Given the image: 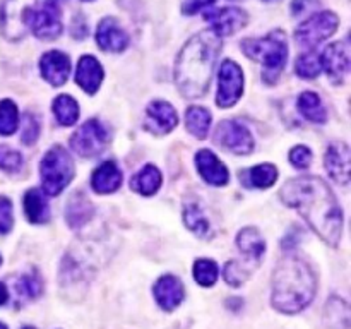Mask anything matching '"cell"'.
<instances>
[{"mask_svg": "<svg viewBox=\"0 0 351 329\" xmlns=\"http://www.w3.org/2000/svg\"><path fill=\"white\" fill-rule=\"evenodd\" d=\"M281 199L295 208L315 233L329 245H336L341 239L343 212L335 194L322 178H291L281 188Z\"/></svg>", "mask_w": 351, "mask_h": 329, "instance_id": "1", "label": "cell"}, {"mask_svg": "<svg viewBox=\"0 0 351 329\" xmlns=\"http://www.w3.org/2000/svg\"><path fill=\"white\" fill-rule=\"evenodd\" d=\"M221 50V36L206 29L185 43L175 60V84L184 98L195 99L208 93L216 58Z\"/></svg>", "mask_w": 351, "mask_h": 329, "instance_id": "2", "label": "cell"}, {"mask_svg": "<svg viewBox=\"0 0 351 329\" xmlns=\"http://www.w3.org/2000/svg\"><path fill=\"white\" fill-rule=\"evenodd\" d=\"M317 291V278L311 264L297 256H287L278 263L273 274L271 302L283 314H298L312 304Z\"/></svg>", "mask_w": 351, "mask_h": 329, "instance_id": "3", "label": "cell"}, {"mask_svg": "<svg viewBox=\"0 0 351 329\" xmlns=\"http://www.w3.org/2000/svg\"><path fill=\"white\" fill-rule=\"evenodd\" d=\"M242 51L249 58L264 65L263 79L267 84H274L287 65V34L280 29H274L263 38H247L242 41Z\"/></svg>", "mask_w": 351, "mask_h": 329, "instance_id": "4", "label": "cell"}, {"mask_svg": "<svg viewBox=\"0 0 351 329\" xmlns=\"http://www.w3.org/2000/svg\"><path fill=\"white\" fill-rule=\"evenodd\" d=\"M40 173L45 194L51 197L58 195L74 178V163L71 154L62 146H53L41 160Z\"/></svg>", "mask_w": 351, "mask_h": 329, "instance_id": "5", "label": "cell"}, {"mask_svg": "<svg viewBox=\"0 0 351 329\" xmlns=\"http://www.w3.org/2000/svg\"><path fill=\"white\" fill-rule=\"evenodd\" d=\"M38 0H0V31L10 41H19L26 34L31 14Z\"/></svg>", "mask_w": 351, "mask_h": 329, "instance_id": "6", "label": "cell"}, {"mask_svg": "<svg viewBox=\"0 0 351 329\" xmlns=\"http://www.w3.org/2000/svg\"><path fill=\"white\" fill-rule=\"evenodd\" d=\"M110 139L108 129L98 119L82 123L71 137V147L82 158L99 156Z\"/></svg>", "mask_w": 351, "mask_h": 329, "instance_id": "7", "label": "cell"}, {"mask_svg": "<svg viewBox=\"0 0 351 329\" xmlns=\"http://www.w3.org/2000/svg\"><path fill=\"white\" fill-rule=\"evenodd\" d=\"M339 19L336 14L324 10V12H317L307 21L300 24L295 31V40L302 45V47H317L324 40L335 34L338 29Z\"/></svg>", "mask_w": 351, "mask_h": 329, "instance_id": "8", "label": "cell"}, {"mask_svg": "<svg viewBox=\"0 0 351 329\" xmlns=\"http://www.w3.org/2000/svg\"><path fill=\"white\" fill-rule=\"evenodd\" d=\"M29 26L34 36L40 40H55L60 36L64 24H62V9L60 0H45L40 10L34 9L31 14Z\"/></svg>", "mask_w": 351, "mask_h": 329, "instance_id": "9", "label": "cell"}, {"mask_svg": "<svg viewBox=\"0 0 351 329\" xmlns=\"http://www.w3.org/2000/svg\"><path fill=\"white\" fill-rule=\"evenodd\" d=\"M215 139L223 149L232 151L235 154H249L254 151L252 134L249 132L245 125L235 122V120H223L216 127Z\"/></svg>", "mask_w": 351, "mask_h": 329, "instance_id": "10", "label": "cell"}, {"mask_svg": "<svg viewBox=\"0 0 351 329\" xmlns=\"http://www.w3.org/2000/svg\"><path fill=\"white\" fill-rule=\"evenodd\" d=\"M243 93V72L233 60H225L219 69V88L216 103L221 108L233 106Z\"/></svg>", "mask_w": 351, "mask_h": 329, "instance_id": "11", "label": "cell"}, {"mask_svg": "<svg viewBox=\"0 0 351 329\" xmlns=\"http://www.w3.org/2000/svg\"><path fill=\"white\" fill-rule=\"evenodd\" d=\"M322 69L328 72L332 82L341 84L343 79L350 72L351 58H350V45L348 41H338L324 48L321 53Z\"/></svg>", "mask_w": 351, "mask_h": 329, "instance_id": "12", "label": "cell"}, {"mask_svg": "<svg viewBox=\"0 0 351 329\" xmlns=\"http://www.w3.org/2000/svg\"><path fill=\"white\" fill-rule=\"evenodd\" d=\"M206 21L211 23V29L218 36H230L242 29L249 17L245 10L239 7H221V9H215L206 14Z\"/></svg>", "mask_w": 351, "mask_h": 329, "instance_id": "13", "label": "cell"}, {"mask_svg": "<svg viewBox=\"0 0 351 329\" xmlns=\"http://www.w3.org/2000/svg\"><path fill=\"white\" fill-rule=\"evenodd\" d=\"M154 298L163 310L171 312L184 302L185 288L184 283L173 274H165L154 283Z\"/></svg>", "mask_w": 351, "mask_h": 329, "instance_id": "14", "label": "cell"}, {"mask_svg": "<svg viewBox=\"0 0 351 329\" xmlns=\"http://www.w3.org/2000/svg\"><path fill=\"white\" fill-rule=\"evenodd\" d=\"M178 117L173 106L167 101H153L146 110V129L156 136L171 132L177 127Z\"/></svg>", "mask_w": 351, "mask_h": 329, "instance_id": "15", "label": "cell"}, {"mask_svg": "<svg viewBox=\"0 0 351 329\" xmlns=\"http://www.w3.org/2000/svg\"><path fill=\"white\" fill-rule=\"evenodd\" d=\"M41 75L47 82H50L53 88H60L65 84L71 72V60L65 53L58 50L47 51L40 60Z\"/></svg>", "mask_w": 351, "mask_h": 329, "instance_id": "16", "label": "cell"}, {"mask_svg": "<svg viewBox=\"0 0 351 329\" xmlns=\"http://www.w3.org/2000/svg\"><path fill=\"white\" fill-rule=\"evenodd\" d=\"M96 41L106 51H123L129 45V34L113 17H105L96 29Z\"/></svg>", "mask_w": 351, "mask_h": 329, "instance_id": "17", "label": "cell"}, {"mask_svg": "<svg viewBox=\"0 0 351 329\" xmlns=\"http://www.w3.org/2000/svg\"><path fill=\"white\" fill-rule=\"evenodd\" d=\"M324 164L332 180L346 185L350 182V147L345 143L331 144L324 156Z\"/></svg>", "mask_w": 351, "mask_h": 329, "instance_id": "18", "label": "cell"}, {"mask_svg": "<svg viewBox=\"0 0 351 329\" xmlns=\"http://www.w3.org/2000/svg\"><path fill=\"white\" fill-rule=\"evenodd\" d=\"M195 164H197L201 177L204 178L208 184L218 185V187L228 184V170H226L225 164L218 160V156H215L209 149H201L195 154Z\"/></svg>", "mask_w": 351, "mask_h": 329, "instance_id": "19", "label": "cell"}, {"mask_svg": "<svg viewBox=\"0 0 351 329\" xmlns=\"http://www.w3.org/2000/svg\"><path fill=\"white\" fill-rule=\"evenodd\" d=\"M103 67L95 57L91 55H84L81 57L77 64V71H75V82L82 91L88 95H95L99 89L103 81Z\"/></svg>", "mask_w": 351, "mask_h": 329, "instance_id": "20", "label": "cell"}, {"mask_svg": "<svg viewBox=\"0 0 351 329\" xmlns=\"http://www.w3.org/2000/svg\"><path fill=\"white\" fill-rule=\"evenodd\" d=\"M122 184V171L113 161H105L95 170L91 177L93 191L98 194H112Z\"/></svg>", "mask_w": 351, "mask_h": 329, "instance_id": "21", "label": "cell"}, {"mask_svg": "<svg viewBox=\"0 0 351 329\" xmlns=\"http://www.w3.org/2000/svg\"><path fill=\"white\" fill-rule=\"evenodd\" d=\"M24 212H26L27 219L31 223H38L43 225L50 219V208H48L47 194L40 191V188H29L24 195Z\"/></svg>", "mask_w": 351, "mask_h": 329, "instance_id": "22", "label": "cell"}, {"mask_svg": "<svg viewBox=\"0 0 351 329\" xmlns=\"http://www.w3.org/2000/svg\"><path fill=\"white\" fill-rule=\"evenodd\" d=\"M93 215H95V211H93L91 201L82 192H75L69 201L67 211H65V219H67L69 226L81 228L93 218Z\"/></svg>", "mask_w": 351, "mask_h": 329, "instance_id": "23", "label": "cell"}, {"mask_svg": "<svg viewBox=\"0 0 351 329\" xmlns=\"http://www.w3.org/2000/svg\"><path fill=\"white\" fill-rule=\"evenodd\" d=\"M237 245H239V249L242 250V254L250 260V263L256 264L259 263L261 257L266 252V242H264V239L261 236L259 230L252 228V226L243 228L242 232L239 233V236H237Z\"/></svg>", "mask_w": 351, "mask_h": 329, "instance_id": "24", "label": "cell"}, {"mask_svg": "<svg viewBox=\"0 0 351 329\" xmlns=\"http://www.w3.org/2000/svg\"><path fill=\"white\" fill-rule=\"evenodd\" d=\"M161 185V173L156 167L147 164L130 180V188L143 195H153Z\"/></svg>", "mask_w": 351, "mask_h": 329, "instance_id": "25", "label": "cell"}, {"mask_svg": "<svg viewBox=\"0 0 351 329\" xmlns=\"http://www.w3.org/2000/svg\"><path fill=\"white\" fill-rule=\"evenodd\" d=\"M298 110L311 122L324 123L326 119H328V113H326L324 105H322L321 96L314 91L302 93L300 98H298Z\"/></svg>", "mask_w": 351, "mask_h": 329, "instance_id": "26", "label": "cell"}, {"mask_svg": "<svg viewBox=\"0 0 351 329\" xmlns=\"http://www.w3.org/2000/svg\"><path fill=\"white\" fill-rule=\"evenodd\" d=\"M185 125L192 136L197 139H204L211 127V113L202 106H191L185 112Z\"/></svg>", "mask_w": 351, "mask_h": 329, "instance_id": "27", "label": "cell"}, {"mask_svg": "<svg viewBox=\"0 0 351 329\" xmlns=\"http://www.w3.org/2000/svg\"><path fill=\"white\" fill-rule=\"evenodd\" d=\"M51 108H53V115L60 125L69 127V125H74V123L77 122L79 105L72 96L69 95L57 96Z\"/></svg>", "mask_w": 351, "mask_h": 329, "instance_id": "28", "label": "cell"}, {"mask_svg": "<svg viewBox=\"0 0 351 329\" xmlns=\"http://www.w3.org/2000/svg\"><path fill=\"white\" fill-rule=\"evenodd\" d=\"M240 177H247V182H250V187H257V188H267L276 182L278 178V170L274 164L269 163H263L257 164V167L250 168L249 171L245 173H240Z\"/></svg>", "mask_w": 351, "mask_h": 329, "instance_id": "29", "label": "cell"}, {"mask_svg": "<svg viewBox=\"0 0 351 329\" xmlns=\"http://www.w3.org/2000/svg\"><path fill=\"white\" fill-rule=\"evenodd\" d=\"M184 221L191 232H194L195 235L206 236L209 233V221L204 216L202 209L199 208V204L192 202L187 204L184 209Z\"/></svg>", "mask_w": 351, "mask_h": 329, "instance_id": "30", "label": "cell"}, {"mask_svg": "<svg viewBox=\"0 0 351 329\" xmlns=\"http://www.w3.org/2000/svg\"><path fill=\"white\" fill-rule=\"evenodd\" d=\"M326 315L332 329H348L350 326V308L348 304L341 298H331L326 308Z\"/></svg>", "mask_w": 351, "mask_h": 329, "instance_id": "31", "label": "cell"}, {"mask_svg": "<svg viewBox=\"0 0 351 329\" xmlns=\"http://www.w3.org/2000/svg\"><path fill=\"white\" fill-rule=\"evenodd\" d=\"M19 125V112H17L16 103L10 99L0 101V134L10 136L17 130Z\"/></svg>", "mask_w": 351, "mask_h": 329, "instance_id": "32", "label": "cell"}, {"mask_svg": "<svg viewBox=\"0 0 351 329\" xmlns=\"http://www.w3.org/2000/svg\"><path fill=\"white\" fill-rule=\"evenodd\" d=\"M295 71L300 77L304 79H314L317 77L322 72V64L321 57L314 51H307V53H302L297 58V64H295Z\"/></svg>", "mask_w": 351, "mask_h": 329, "instance_id": "33", "label": "cell"}, {"mask_svg": "<svg viewBox=\"0 0 351 329\" xmlns=\"http://www.w3.org/2000/svg\"><path fill=\"white\" fill-rule=\"evenodd\" d=\"M194 278L201 287H213L218 280V266L211 259H197L194 264Z\"/></svg>", "mask_w": 351, "mask_h": 329, "instance_id": "34", "label": "cell"}, {"mask_svg": "<svg viewBox=\"0 0 351 329\" xmlns=\"http://www.w3.org/2000/svg\"><path fill=\"white\" fill-rule=\"evenodd\" d=\"M16 288L21 297L38 298L41 295V291H43V283H41V278L38 276L36 271H31V273L23 274L19 278Z\"/></svg>", "mask_w": 351, "mask_h": 329, "instance_id": "35", "label": "cell"}, {"mask_svg": "<svg viewBox=\"0 0 351 329\" xmlns=\"http://www.w3.org/2000/svg\"><path fill=\"white\" fill-rule=\"evenodd\" d=\"M252 269L254 266H247L245 263H240V260H230V263H226L223 274H225L226 283L232 284V287H240L242 283H245L247 278H249L250 273H252Z\"/></svg>", "mask_w": 351, "mask_h": 329, "instance_id": "36", "label": "cell"}, {"mask_svg": "<svg viewBox=\"0 0 351 329\" xmlns=\"http://www.w3.org/2000/svg\"><path fill=\"white\" fill-rule=\"evenodd\" d=\"M23 154L19 151L12 149L9 146H0V170L9 171V173H16L23 168Z\"/></svg>", "mask_w": 351, "mask_h": 329, "instance_id": "37", "label": "cell"}, {"mask_svg": "<svg viewBox=\"0 0 351 329\" xmlns=\"http://www.w3.org/2000/svg\"><path fill=\"white\" fill-rule=\"evenodd\" d=\"M38 136H40V120L34 117L33 113H26L23 120V134H21V143L26 146L36 143Z\"/></svg>", "mask_w": 351, "mask_h": 329, "instance_id": "38", "label": "cell"}, {"mask_svg": "<svg viewBox=\"0 0 351 329\" xmlns=\"http://www.w3.org/2000/svg\"><path fill=\"white\" fill-rule=\"evenodd\" d=\"M14 223L12 216V202L7 197L0 195V235H5L10 232Z\"/></svg>", "mask_w": 351, "mask_h": 329, "instance_id": "39", "label": "cell"}, {"mask_svg": "<svg viewBox=\"0 0 351 329\" xmlns=\"http://www.w3.org/2000/svg\"><path fill=\"white\" fill-rule=\"evenodd\" d=\"M290 161L293 167L305 170L312 161V153L307 146H297L290 151Z\"/></svg>", "mask_w": 351, "mask_h": 329, "instance_id": "40", "label": "cell"}, {"mask_svg": "<svg viewBox=\"0 0 351 329\" xmlns=\"http://www.w3.org/2000/svg\"><path fill=\"white\" fill-rule=\"evenodd\" d=\"M216 0H184V5H182V12L187 14V16H194V14L201 12L206 7L213 5Z\"/></svg>", "mask_w": 351, "mask_h": 329, "instance_id": "41", "label": "cell"}, {"mask_svg": "<svg viewBox=\"0 0 351 329\" xmlns=\"http://www.w3.org/2000/svg\"><path fill=\"white\" fill-rule=\"evenodd\" d=\"M9 300V291H7V287L5 284L0 281V305H3L5 302Z\"/></svg>", "mask_w": 351, "mask_h": 329, "instance_id": "42", "label": "cell"}, {"mask_svg": "<svg viewBox=\"0 0 351 329\" xmlns=\"http://www.w3.org/2000/svg\"><path fill=\"white\" fill-rule=\"evenodd\" d=\"M23 329H36V328H33V326H24Z\"/></svg>", "mask_w": 351, "mask_h": 329, "instance_id": "43", "label": "cell"}, {"mask_svg": "<svg viewBox=\"0 0 351 329\" xmlns=\"http://www.w3.org/2000/svg\"><path fill=\"white\" fill-rule=\"evenodd\" d=\"M0 329H7V326H5V324H2V322H0Z\"/></svg>", "mask_w": 351, "mask_h": 329, "instance_id": "44", "label": "cell"}, {"mask_svg": "<svg viewBox=\"0 0 351 329\" xmlns=\"http://www.w3.org/2000/svg\"><path fill=\"white\" fill-rule=\"evenodd\" d=\"M0 264H2V257H0Z\"/></svg>", "mask_w": 351, "mask_h": 329, "instance_id": "45", "label": "cell"}]
</instances>
